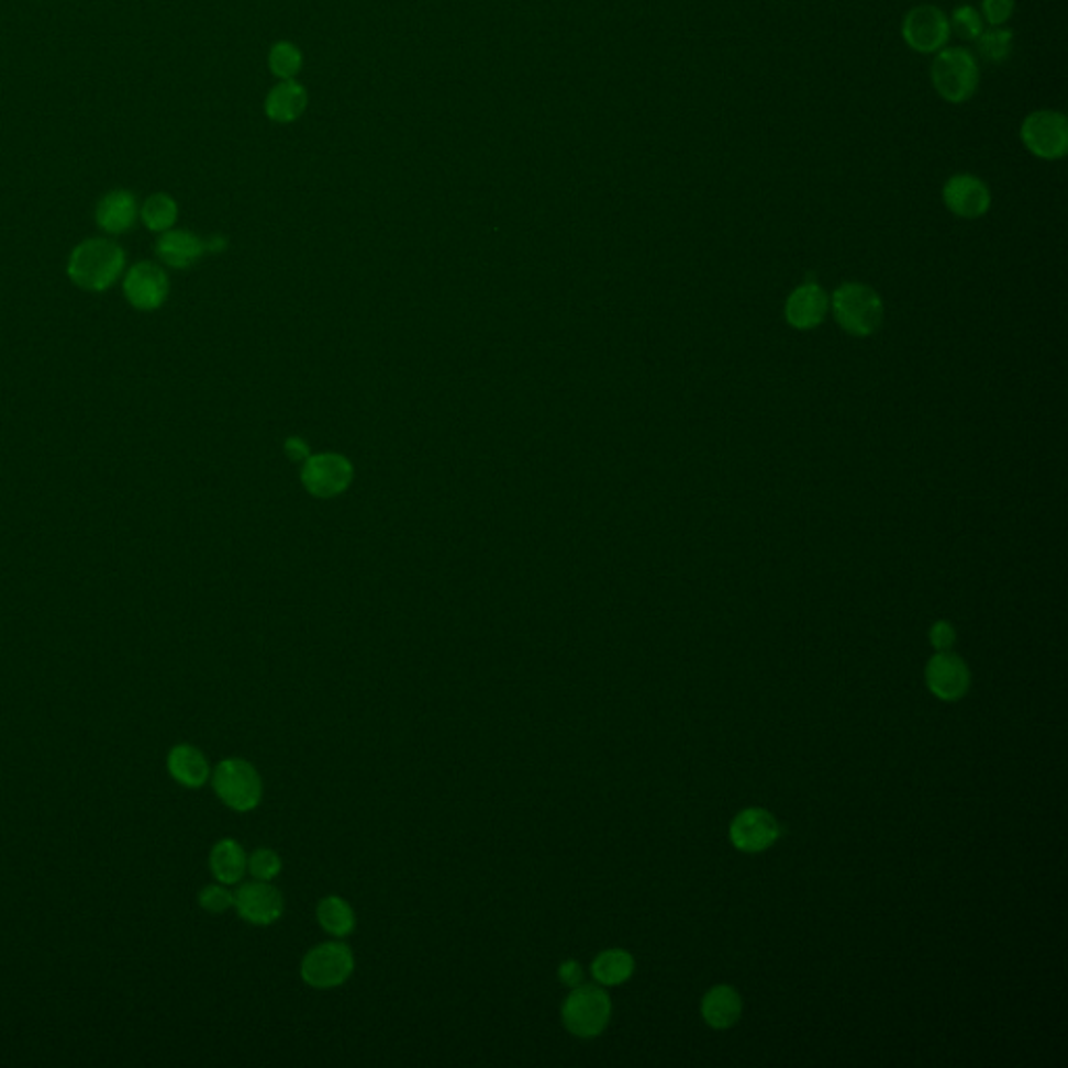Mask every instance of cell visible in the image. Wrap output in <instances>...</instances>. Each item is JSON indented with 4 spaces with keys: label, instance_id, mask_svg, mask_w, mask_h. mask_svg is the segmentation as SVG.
Listing matches in <instances>:
<instances>
[{
    "label": "cell",
    "instance_id": "cell-1",
    "mask_svg": "<svg viewBox=\"0 0 1068 1068\" xmlns=\"http://www.w3.org/2000/svg\"><path fill=\"white\" fill-rule=\"evenodd\" d=\"M125 266L124 248L107 238H88L71 251L67 276L88 292H104L118 282Z\"/></svg>",
    "mask_w": 1068,
    "mask_h": 1068
},
{
    "label": "cell",
    "instance_id": "cell-2",
    "mask_svg": "<svg viewBox=\"0 0 1068 1068\" xmlns=\"http://www.w3.org/2000/svg\"><path fill=\"white\" fill-rule=\"evenodd\" d=\"M981 80L977 57L963 46H945L931 63V84L945 103L965 104Z\"/></svg>",
    "mask_w": 1068,
    "mask_h": 1068
},
{
    "label": "cell",
    "instance_id": "cell-3",
    "mask_svg": "<svg viewBox=\"0 0 1068 1068\" xmlns=\"http://www.w3.org/2000/svg\"><path fill=\"white\" fill-rule=\"evenodd\" d=\"M828 308L833 309L837 324L852 336H870L883 324V301L875 288L863 282L842 285Z\"/></svg>",
    "mask_w": 1068,
    "mask_h": 1068
},
{
    "label": "cell",
    "instance_id": "cell-4",
    "mask_svg": "<svg viewBox=\"0 0 1068 1068\" xmlns=\"http://www.w3.org/2000/svg\"><path fill=\"white\" fill-rule=\"evenodd\" d=\"M612 1016V1000L605 989L580 983L572 987L561 1006L564 1027L580 1039H593L603 1033Z\"/></svg>",
    "mask_w": 1068,
    "mask_h": 1068
},
{
    "label": "cell",
    "instance_id": "cell-5",
    "mask_svg": "<svg viewBox=\"0 0 1068 1068\" xmlns=\"http://www.w3.org/2000/svg\"><path fill=\"white\" fill-rule=\"evenodd\" d=\"M213 791L224 805L234 812H251L264 796V782L257 768L241 758L220 761L213 770Z\"/></svg>",
    "mask_w": 1068,
    "mask_h": 1068
},
{
    "label": "cell",
    "instance_id": "cell-6",
    "mask_svg": "<svg viewBox=\"0 0 1068 1068\" xmlns=\"http://www.w3.org/2000/svg\"><path fill=\"white\" fill-rule=\"evenodd\" d=\"M1021 141L1031 155L1044 162H1058L1068 153V122L1065 113L1039 109L1021 124Z\"/></svg>",
    "mask_w": 1068,
    "mask_h": 1068
},
{
    "label": "cell",
    "instance_id": "cell-7",
    "mask_svg": "<svg viewBox=\"0 0 1068 1068\" xmlns=\"http://www.w3.org/2000/svg\"><path fill=\"white\" fill-rule=\"evenodd\" d=\"M355 968L349 945L326 942L309 949L301 963V979L313 989H334L347 983Z\"/></svg>",
    "mask_w": 1068,
    "mask_h": 1068
},
{
    "label": "cell",
    "instance_id": "cell-8",
    "mask_svg": "<svg viewBox=\"0 0 1068 1068\" xmlns=\"http://www.w3.org/2000/svg\"><path fill=\"white\" fill-rule=\"evenodd\" d=\"M952 36L949 18L935 4H919L905 13L902 38L908 48L921 55H935L947 46Z\"/></svg>",
    "mask_w": 1068,
    "mask_h": 1068
},
{
    "label": "cell",
    "instance_id": "cell-9",
    "mask_svg": "<svg viewBox=\"0 0 1068 1068\" xmlns=\"http://www.w3.org/2000/svg\"><path fill=\"white\" fill-rule=\"evenodd\" d=\"M124 294L132 308L138 311H157L169 294V280L164 267L151 262L136 264L125 274Z\"/></svg>",
    "mask_w": 1068,
    "mask_h": 1068
},
{
    "label": "cell",
    "instance_id": "cell-10",
    "mask_svg": "<svg viewBox=\"0 0 1068 1068\" xmlns=\"http://www.w3.org/2000/svg\"><path fill=\"white\" fill-rule=\"evenodd\" d=\"M779 833H781L779 822L764 808L743 810L735 816V821L731 822V831H728L733 845L747 854H758L768 849L779 839Z\"/></svg>",
    "mask_w": 1068,
    "mask_h": 1068
},
{
    "label": "cell",
    "instance_id": "cell-11",
    "mask_svg": "<svg viewBox=\"0 0 1068 1068\" xmlns=\"http://www.w3.org/2000/svg\"><path fill=\"white\" fill-rule=\"evenodd\" d=\"M945 207L956 218L977 220L983 218L991 207L989 186L972 174H956L944 185L942 190Z\"/></svg>",
    "mask_w": 1068,
    "mask_h": 1068
},
{
    "label": "cell",
    "instance_id": "cell-12",
    "mask_svg": "<svg viewBox=\"0 0 1068 1068\" xmlns=\"http://www.w3.org/2000/svg\"><path fill=\"white\" fill-rule=\"evenodd\" d=\"M234 908L238 910L241 919L251 925L267 926L282 916L285 898L267 881H253L236 889Z\"/></svg>",
    "mask_w": 1068,
    "mask_h": 1068
},
{
    "label": "cell",
    "instance_id": "cell-13",
    "mask_svg": "<svg viewBox=\"0 0 1068 1068\" xmlns=\"http://www.w3.org/2000/svg\"><path fill=\"white\" fill-rule=\"evenodd\" d=\"M926 685L935 698L956 701L965 698L970 687V672L965 659L952 652H939L926 664Z\"/></svg>",
    "mask_w": 1068,
    "mask_h": 1068
},
{
    "label": "cell",
    "instance_id": "cell-14",
    "mask_svg": "<svg viewBox=\"0 0 1068 1068\" xmlns=\"http://www.w3.org/2000/svg\"><path fill=\"white\" fill-rule=\"evenodd\" d=\"M353 468L341 455H315L308 459L303 470V482L309 493L318 497H334L349 487Z\"/></svg>",
    "mask_w": 1068,
    "mask_h": 1068
},
{
    "label": "cell",
    "instance_id": "cell-15",
    "mask_svg": "<svg viewBox=\"0 0 1068 1068\" xmlns=\"http://www.w3.org/2000/svg\"><path fill=\"white\" fill-rule=\"evenodd\" d=\"M828 305L831 301L824 288L814 282H805L789 294L785 303V318L796 330L816 329L824 322Z\"/></svg>",
    "mask_w": 1068,
    "mask_h": 1068
},
{
    "label": "cell",
    "instance_id": "cell-16",
    "mask_svg": "<svg viewBox=\"0 0 1068 1068\" xmlns=\"http://www.w3.org/2000/svg\"><path fill=\"white\" fill-rule=\"evenodd\" d=\"M138 215H141V209L136 203V197L124 188L107 192L103 199L99 201L97 213H94L97 224L107 234H124L136 224Z\"/></svg>",
    "mask_w": 1068,
    "mask_h": 1068
},
{
    "label": "cell",
    "instance_id": "cell-17",
    "mask_svg": "<svg viewBox=\"0 0 1068 1068\" xmlns=\"http://www.w3.org/2000/svg\"><path fill=\"white\" fill-rule=\"evenodd\" d=\"M167 770L171 779L180 782L186 789H201L211 777V766L207 761L205 754L199 747L188 743L171 747L167 756Z\"/></svg>",
    "mask_w": 1068,
    "mask_h": 1068
},
{
    "label": "cell",
    "instance_id": "cell-18",
    "mask_svg": "<svg viewBox=\"0 0 1068 1068\" xmlns=\"http://www.w3.org/2000/svg\"><path fill=\"white\" fill-rule=\"evenodd\" d=\"M308 103L309 92L303 84L280 80L267 94L266 115L276 124H292L305 113Z\"/></svg>",
    "mask_w": 1068,
    "mask_h": 1068
},
{
    "label": "cell",
    "instance_id": "cell-19",
    "mask_svg": "<svg viewBox=\"0 0 1068 1068\" xmlns=\"http://www.w3.org/2000/svg\"><path fill=\"white\" fill-rule=\"evenodd\" d=\"M157 255L169 267L182 269L192 266L205 253V243L188 230H167L157 241Z\"/></svg>",
    "mask_w": 1068,
    "mask_h": 1068
},
{
    "label": "cell",
    "instance_id": "cell-20",
    "mask_svg": "<svg viewBox=\"0 0 1068 1068\" xmlns=\"http://www.w3.org/2000/svg\"><path fill=\"white\" fill-rule=\"evenodd\" d=\"M741 995L728 986L712 987L701 1002V1016L714 1028L733 1027L741 1019Z\"/></svg>",
    "mask_w": 1068,
    "mask_h": 1068
},
{
    "label": "cell",
    "instance_id": "cell-21",
    "mask_svg": "<svg viewBox=\"0 0 1068 1068\" xmlns=\"http://www.w3.org/2000/svg\"><path fill=\"white\" fill-rule=\"evenodd\" d=\"M247 854L243 845L234 839L215 843L209 854V868L218 883L236 885L247 872Z\"/></svg>",
    "mask_w": 1068,
    "mask_h": 1068
},
{
    "label": "cell",
    "instance_id": "cell-22",
    "mask_svg": "<svg viewBox=\"0 0 1068 1068\" xmlns=\"http://www.w3.org/2000/svg\"><path fill=\"white\" fill-rule=\"evenodd\" d=\"M591 972L599 986H622L635 972V958L624 949H605L593 960Z\"/></svg>",
    "mask_w": 1068,
    "mask_h": 1068
},
{
    "label": "cell",
    "instance_id": "cell-23",
    "mask_svg": "<svg viewBox=\"0 0 1068 1068\" xmlns=\"http://www.w3.org/2000/svg\"><path fill=\"white\" fill-rule=\"evenodd\" d=\"M315 914H318V923L332 937L343 939V937L351 935L353 928H355V912H353L349 902L343 900V898H336V895L324 898L318 904Z\"/></svg>",
    "mask_w": 1068,
    "mask_h": 1068
},
{
    "label": "cell",
    "instance_id": "cell-24",
    "mask_svg": "<svg viewBox=\"0 0 1068 1068\" xmlns=\"http://www.w3.org/2000/svg\"><path fill=\"white\" fill-rule=\"evenodd\" d=\"M141 220L151 232L164 234L167 230H171L178 220V203L169 194L157 192L144 201V205L141 207Z\"/></svg>",
    "mask_w": 1068,
    "mask_h": 1068
},
{
    "label": "cell",
    "instance_id": "cell-25",
    "mask_svg": "<svg viewBox=\"0 0 1068 1068\" xmlns=\"http://www.w3.org/2000/svg\"><path fill=\"white\" fill-rule=\"evenodd\" d=\"M269 69L276 78L280 80H294L297 74L303 67V53L301 48L290 41L276 42L269 51Z\"/></svg>",
    "mask_w": 1068,
    "mask_h": 1068
},
{
    "label": "cell",
    "instance_id": "cell-26",
    "mask_svg": "<svg viewBox=\"0 0 1068 1068\" xmlns=\"http://www.w3.org/2000/svg\"><path fill=\"white\" fill-rule=\"evenodd\" d=\"M977 51L979 55L989 63H1004L1014 44V32L1006 25H991L989 30H983V34L977 38Z\"/></svg>",
    "mask_w": 1068,
    "mask_h": 1068
},
{
    "label": "cell",
    "instance_id": "cell-27",
    "mask_svg": "<svg viewBox=\"0 0 1068 1068\" xmlns=\"http://www.w3.org/2000/svg\"><path fill=\"white\" fill-rule=\"evenodd\" d=\"M949 27L954 30V34L958 38H963L966 42H975L986 30V21H983V15L979 9L970 7V4H960L952 11V20H949Z\"/></svg>",
    "mask_w": 1068,
    "mask_h": 1068
},
{
    "label": "cell",
    "instance_id": "cell-28",
    "mask_svg": "<svg viewBox=\"0 0 1068 1068\" xmlns=\"http://www.w3.org/2000/svg\"><path fill=\"white\" fill-rule=\"evenodd\" d=\"M247 870L257 881H271L274 877L280 875L282 860L274 849H255L247 860Z\"/></svg>",
    "mask_w": 1068,
    "mask_h": 1068
},
{
    "label": "cell",
    "instance_id": "cell-29",
    "mask_svg": "<svg viewBox=\"0 0 1068 1068\" xmlns=\"http://www.w3.org/2000/svg\"><path fill=\"white\" fill-rule=\"evenodd\" d=\"M199 904L211 914H222L234 908V893L224 885H207L199 893Z\"/></svg>",
    "mask_w": 1068,
    "mask_h": 1068
},
{
    "label": "cell",
    "instance_id": "cell-30",
    "mask_svg": "<svg viewBox=\"0 0 1068 1068\" xmlns=\"http://www.w3.org/2000/svg\"><path fill=\"white\" fill-rule=\"evenodd\" d=\"M1014 9L1016 0H981V15L989 25H1006Z\"/></svg>",
    "mask_w": 1068,
    "mask_h": 1068
},
{
    "label": "cell",
    "instance_id": "cell-31",
    "mask_svg": "<svg viewBox=\"0 0 1068 1068\" xmlns=\"http://www.w3.org/2000/svg\"><path fill=\"white\" fill-rule=\"evenodd\" d=\"M928 638H931V645L937 649V652H949L956 643V631L949 622H935L928 631Z\"/></svg>",
    "mask_w": 1068,
    "mask_h": 1068
},
{
    "label": "cell",
    "instance_id": "cell-32",
    "mask_svg": "<svg viewBox=\"0 0 1068 1068\" xmlns=\"http://www.w3.org/2000/svg\"><path fill=\"white\" fill-rule=\"evenodd\" d=\"M557 977L564 986L578 987L582 981H585V972H582V966L578 965L576 960H566L559 965V970H557Z\"/></svg>",
    "mask_w": 1068,
    "mask_h": 1068
}]
</instances>
